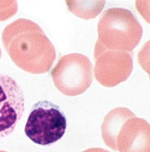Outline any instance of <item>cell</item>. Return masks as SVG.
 <instances>
[{
    "instance_id": "cell-7",
    "label": "cell",
    "mask_w": 150,
    "mask_h": 152,
    "mask_svg": "<svg viewBox=\"0 0 150 152\" xmlns=\"http://www.w3.org/2000/svg\"><path fill=\"white\" fill-rule=\"evenodd\" d=\"M116 149L119 152H150L149 123L132 114L118 132Z\"/></svg>"
},
{
    "instance_id": "cell-6",
    "label": "cell",
    "mask_w": 150,
    "mask_h": 152,
    "mask_svg": "<svg viewBox=\"0 0 150 152\" xmlns=\"http://www.w3.org/2000/svg\"><path fill=\"white\" fill-rule=\"evenodd\" d=\"M24 110L22 87L10 76L0 73V139L11 135Z\"/></svg>"
},
{
    "instance_id": "cell-4",
    "label": "cell",
    "mask_w": 150,
    "mask_h": 152,
    "mask_svg": "<svg viewBox=\"0 0 150 152\" xmlns=\"http://www.w3.org/2000/svg\"><path fill=\"white\" fill-rule=\"evenodd\" d=\"M90 59L80 53L61 56L52 68L51 75L55 86L66 96L81 95L93 82V67Z\"/></svg>"
},
{
    "instance_id": "cell-5",
    "label": "cell",
    "mask_w": 150,
    "mask_h": 152,
    "mask_svg": "<svg viewBox=\"0 0 150 152\" xmlns=\"http://www.w3.org/2000/svg\"><path fill=\"white\" fill-rule=\"evenodd\" d=\"M94 58L95 78L105 87H114L126 81L133 69V52L108 50L98 41Z\"/></svg>"
},
{
    "instance_id": "cell-12",
    "label": "cell",
    "mask_w": 150,
    "mask_h": 152,
    "mask_svg": "<svg viewBox=\"0 0 150 152\" xmlns=\"http://www.w3.org/2000/svg\"><path fill=\"white\" fill-rule=\"evenodd\" d=\"M0 152H5V151H0Z\"/></svg>"
},
{
    "instance_id": "cell-8",
    "label": "cell",
    "mask_w": 150,
    "mask_h": 152,
    "mask_svg": "<svg viewBox=\"0 0 150 152\" xmlns=\"http://www.w3.org/2000/svg\"><path fill=\"white\" fill-rule=\"evenodd\" d=\"M133 114L129 109L117 107L112 109L105 117L101 126L102 137L105 144L113 151L117 152L116 140L120 127Z\"/></svg>"
},
{
    "instance_id": "cell-1",
    "label": "cell",
    "mask_w": 150,
    "mask_h": 152,
    "mask_svg": "<svg viewBox=\"0 0 150 152\" xmlns=\"http://www.w3.org/2000/svg\"><path fill=\"white\" fill-rule=\"evenodd\" d=\"M4 47L18 67L39 75L50 71L56 58L54 45L35 22L19 19L2 33Z\"/></svg>"
},
{
    "instance_id": "cell-3",
    "label": "cell",
    "mask_w": 150,
    "mask_h": 152,
    "mask_svg": "<svg viewBox=\"0 0 150 152\" xmlns=\"http://www.w3.org/2000/svg\"><path fill=\"white\" fill-rule=\"evenodd\" d=\"M67 120L59 105L47 100L33 105L24 128L26 136L40 145H48L63 137Z\"/></svg>"
},
{
    "instance_id": "cell-11",
    "label": "cell",
    "mask_w": 150,
    "mask_h": 152,
    "mask_svg": "<svg viewBox=\"0 0 150 152\" xmlns=\"http://www.w3.org/2000/svg\"><path fill=\"white\" fill-rule=\"evenodd\" d=\"M1 55H2V51H1V49H0V59H1Z\"/></svg>"
},
{
    "instance_id": "cell-10",
    "label": "cell",
    "mask_w": 150,
    "mask_h": 152,
    "mask_svg": "<svg viewBox=\"0 0 150 152\" xmlns=\"http://www.w3.org/2000/svg\"><path fill=\"white\" fill-rule=\"evenodd\" d=\"M82 152H110L106 149L101 148H92L88 149H86L85 151Z\"/></svg>"
},
{
    "instance_id": "cell-9",
    "label": "cell",
    "mask_w": 150,
    "mask_h": 152,
    "mask_svg": "<svg viewBox=\"0 0 150 152\" xmlns=\"http://www.w3.org/2000/svg\"><path fill=\"white\" fill-rule=\"evenodd\" d=\"M68 9L76 16L90 19L97 16L105 4V1H66Z\"/></svg>"
},
{
    "instance_id": "cell-2",
    "label": "cell",
    "mask_w": 150,
    "mask_h": 152,
    "mask_svg": "<svg viewBox=\"0 0 150 152\" xmlns=\"http://www.w3.org/2000/svg\"><path fill=\"white\" fill-rule=\"evenodd\" d=\"M97 41L107 49L133 52L142 37L143 28L132 12L112 7L103 12L97 25Z\"/></svg>"
}]
</instances>
